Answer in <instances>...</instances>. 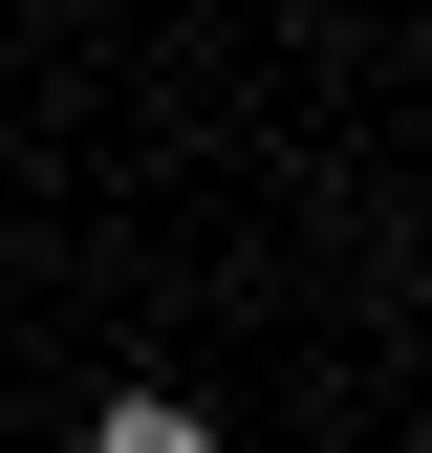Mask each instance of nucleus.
<instances>
[{"mask_svg":"<svg viewBox=\"0 0 432 453\" xmlns=\"http://www.w3.org/2000/svg\"><path fill=\"white\" fill-rule=\"evenodd\" d=\"M87 453H216V411H174V388H108V411H87Z\"/></svg>","mask_w":432,"mask_h":453,"instance_id":"f257e3e1","label":"nucleus"}]
</instances>
